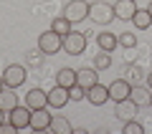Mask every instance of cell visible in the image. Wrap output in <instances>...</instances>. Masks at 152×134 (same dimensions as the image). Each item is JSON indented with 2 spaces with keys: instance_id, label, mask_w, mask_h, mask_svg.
Returning a JSON list of instances; mask_svg holds the SVG:
<instances>
[{
  "instance_id": "8992f818",
  "label": "cell",
  "mask_w": 152,
  "mask_h": 134,
  "mask_svg": "<svg viewBox=\"0 0 152 134\" xmlns=\"http://www.w3.org/2000/svg\"><path fill=\"white\" fill-rule=\"evenodd\" d=\"M140 106H137L132 99H122V101H114V117L119 119V122H129V119L137 117Z\"/></svg>"
},
{
  "instance_id": "52a82bcc",
  "label": "cell",
  "mask_w": 152,
  "mask_h": 134,
  "mask_svg": "<svg viewBox=\"0 0 152 134\" xmlns=\"http://www.w3.org/2000/svg\"><path fill=\"white\" fill-rule=\"evenodd\" d=\"M86 101L91 106H104L109 101V86H102V84H94L86 89Z\"/></svg>"
},
{
  "instance_id": "2e32d148",
  "label": "cell",
  "mask_w": 152,
  "mask_h": 134,
  "mask_svg": "<svg viewBox=\"0 0 152 134\" xmlns=\"http://www.w3.org/2000/svg\"><path fill=\"white\" fill-rule=\"evenodd\" d=\"M15 106H18V94H15V89L5 86V89L0 91V109H3L5 114H10Z\"/></svg>"
},
{
  "instance_id": "d4e9b609",
  "label": "cell",
  "mask_w": 152,
  "mask_h": 134,
  "mask_svg": "<svg viewBox=\"0 0 152 134\" xmlns=\"http://www.w3.org/2000/svg\"><path fill=\"white\" fill-rule=\"evenodd\" d=\"M69 96H71V101H84V99H86V89L79 86V84H74L69 89Z\"/></svg>"
},
{
  "instance_id": "5bb4252c",
  "label": "cell",
  "mask_w": 152,
  "mask_h": 134,
  "mask_svg": "<svg viewBox=\"0 0 152 134\" xmlns=\"http://www.w3.org/2000/svg\"><path fill=\"white\" fill-rule=\"evenodd\" d=\"M129 99L137 104V106H152V89L150 86H132V94Z\"/></svg>"
},
{
  "instance_id": "4dcf8cb0",
  "label": "cell",
  "mask_w": 152,
  "mask_h": 134,
  "mask_svg": "<svg viewBox=\"0 0 152 134\" xmlns=\"http://www.w3.org/2000/svg\"><path fill=\"white\" fill-rule=\"evenodd\" d=\"M134 3H137V0H134Z\"/></svg>"
},
{
  "instance_id": "f1b7e54d",
  "label": "cell",
  "mask_w": 152,
  "mask_h": 134,
  "mask_svg": "<svg viewBox=\"0 0 152 134\" xmlns=\"http://www.w3.org/2000/svg\"><path fill=\"white\" fill-rule=\"evenodd\" d=\"M3 89H5V81H3V74H0V91H3Z\"/></svg>"
},
{
  "instance_id": "d6986e66",
  "label": "cell",
  "mask_w": 152,
  "mask_h": 134,
  "mask_svg": "<svg viewBox=\"0 0 152 134\" xmlns=\"http://www.w3.org/2000/svg\"><path fill=\"white\" fill-rule=\"evenodd\" d=\"M132 25H134L137 31H147V28L152 25V15L147 13V8H137V13L132 15Z\"/></svg>"
},
{
  "instance_id": "4fadbf2b",
  "label": "cell",
  "mask_w": 152,
  "mask_h": 134,
  "mask_svg": "<svg viewBox=\"0 0 152 134\" xmlns=\"http://www.w3.org/2000/svg\"><path fill=\"white\" fill-rule=\"evenodd\" d=\"M112 8H114V15L119 18V20H132V15L137 13V3L134 0H117Z\"/></svg>"
},
{
  "instance_id": "4316f807",
  "label": "cell",
  "mask_w": 152,
  "mask_h": 134,
  "mask_svg": "<svg viewBox=\"0 0 152 134\" xmlns=\"http://www.w3.org/2000/svg\"><path fill=\"white\" fill-rule=\"evenodd\" d=\"M5 117H8V114H5V111H3V109H0V124L5 122Z\"/></svg>"
},
{
  "instance_id": "603a6c76",
  "label": "cell",
  "mask_w": 152,
  "mask_h": 134,
  "mask_svg": "<svg viewBox=\"0 0 152 134\" xmlns=\"http://www.w3.org/2000/svg\"><path fill=\"white\" fill-rule=\"evenodd\" d=\"M119 46H122V48H134V46H137V36L132 31L119 33Z\"/></svg>"
},
{
  "instance_id": "484cf974",
  "label": "cell",
  "mask_w": 152,
  "mask_h": 134,
  "mask_svg": "<svg viewBox=\"0 0 152 134\" xmlns=\"http://www.w3.org/2000/svg\"><path fill=\"white\" fill-rule=\"evenodd\" d=\"M13 132H18V129L13 127V122H10V119H8V122H3V124H0V134H13Z\"/></svg>"
},
{
  "instance_id": "8fae6325",
  "label": "cell",
  "mask_w": 152,
  "mask_h": 134,
  "mask_svg": "<svg viewBox=\"0 0 152 134\" xmlns=\"http://www.w3.org/2000/svg\"><path fill=\"white\" fill-rule=\"evenodd\" d=\"M69 101H71L69 89H64V86H58V84H56L53 89L48 91V106H51V109H64Z\"/></svg>"
},
{
  "instance_id": "cb8c5ba5",
  "label": "cell",
  "mask_w": 152,
  "mask_h": 134,
  "mask_svg": "<svg viewBox=\"0 0 152 134\" xmlns=\"http://www.w3.org/2000/svg\"><path fill=\"white\" fill-rule=\"evenodd\" d=\"M124 134H145V127H142L137 119H129V122H124V129H122Z\"/></svg>"
},
{
  "instance_id": "e0dca14e",
  "label": "cell",
  "mask_w": 152,
  "mask_h": 134,
  "mask_svg": "<svg viewBox=\"0 0 152 134\" xmlns=\"http://www.w3.org/2000/svg\"><path fill=\"white\" fill-rule=\"evenodd\" d=\"M51 132L53 134H71L74 132V129H71V122L69 119L64 117V114H53V117H51Z\"/></svg>"
},
{
  "instance_id": "ba28073f",
  "label": "cell",
  "mask_w": 152,
  "mask_h": 134,
  "mask_svg": "<svg viewBox=\"0 0 152 134\" xmlns=\"http://www.w3.org/2000/svg\"><path fill=\"white\" fill-rule=\"evenodd\" d=\"M48 127H51V111H48V106L33 109V111H31V129H33V132H46Z\"/></svg>"
},
{
  "instance_id": "ac0fdd59",
  "label": "cell",
  "mask_w": 152,
  "mask_h": 134,
  "mask_svg": "<svg viewBox=\"0 0 152 134\" xmlns=\"http://www.w3.org/2000/svg\"><path fill=\"white\" fill-rule=\"evenodd\" d=\"M96 46H99V51L112 53V51L119 46V36H114V33H99L96 36Z\"/></svg>"
},
{
  "instance_id": "44dd1931",
  "label": "cell",
  "mask_w": 152,
  "mask_h": 134,
  "mask_svg": "<svg viewBox=\"0 0 152 134\" xmlns=\"http://www.w3.org/2000/svg\"><path fill=\"white\" fill-rule=\"evenodd\" d=\"M71 25H74V23H71L69 18H66V15H58V18H56L53 23H51V31H56L58 36H66V33H71V31H74Z\"/></svg>"
},
{
  "instance_id": "ffe728a7",
  "label": "cell",
  "mask_w": 152,
  "mask_h": 134,
  "mask_svg": "<svg viewBox=\"0 0 152 134\" xmlns=\"http://www.w3.org/2000/svg\"><path fill=\"white\" fill-rule=\"evenodd\" d=\"M56 84L64 86V89H71V86L76 84V71L74 68H61L58 74H56Z\"/></svg>"
},
{
  "instance_id": "30bf717a",
  "label": "cell",
  "mask_w": 152,
  "mask_h": 134,
  "mask_svg": "<svg viewBox=\"0 0 152 134\" xmlns=\"http://www.w3.org/2000/svg\"><path fill=\"white\" fill-rule=\"evenodd\" d=\"M132 94V84L127 79H117L109 84V99L112 101H122V99H129Z\"/></svg>"
},
{
  "instance_id": "9a60e30c",
  "label": "cell",
  "mask_w": 152,
  "mask_h": 134,
  "mask_svg": "<svg viewBox=\"0 0 152 134\" xmlns=\"http://www.w3.org/2000/svg\"><path fill=\"white\" fill-rule=\"evenodd\" d=\"M76 84H79V86H84V89H89V86L99 84V71L94 68V66L79 68V71H76Z\"/></svg>"
},
{
  "instance_id": "7402d4cb",
  "label": "cell",
  "mask_w": 152,
  "mask_h": 134,
  "mask_svg": "<svg viewBox=\"0 0 152 134\" xmlns=\"http://www.w3.org/2000/svg\"><path fill=\"white\" fill-rule=\"evenodd\" d=\"M109 66H112V53L102 51V53L94 56V68H96V71H107Z\"/></svg>"
},
{
  "instance_id": "9c48e42d",
  "label": "cell",
  "mask_w": 152,
  "mask_h": 134,
  "mask_svg": "<svg viewBox=\"0 0 152 134\" xmlns=\"http://www.w3.org/2000/svg\"><path fill=\"white\" fill-rule=\"evenodd\" d=\"M31 111H33L31 106H20V104H18V106L8 114V119L13 122L15 129H28V127H31Z\"/></svg>"
},
{
  "instance_id": "6da1fadb",
  "label": "cell",
  "mask_w": 152,
  "mask_h": 134,
  "mask_svg": "<svg viewBox=\"0 0 152 134\" xmlns=\"http://www.w3.org/2000/svg\"><path fill=\"white\" fill-rule=\"evenodd\" d=\"M38 51L46 56H53L58 51H64V36H58L56 31H46L38 36Z\"/></svg>"
},
{
  "instance_id": "83f0119b",
  "label": "cell",
  "mask_w": 152,
  "mask_h": 134,
  "mask_svg": "<svg viewBox=\"0 0 152 134\" xmlns=\"http://www.w3.org/2000/svg\"><path fill=\"white\" fill-rule=\"evenodd\" d=\"M147 86L152 89V74H147Z\"/></svg>"
},
{
  "instance_id": "5b68a950",
  "label": "cell",
  "mask_w": 152,
  "mask_h": 134,
  "mask_svg": "<svg viewBox=\"0 0 152 134\" xmlns=\"http://www.w3.org/2000/svg\"><path fill=\"white\" fill-rule=\"evenodd\" d=\"M26 68H23L20 63H10L5 71H3V81H5V86H10V89H20L23 84H26Z\"/></svg>"
},
{
  "instance_id": "7a4b0ae2",
  "label": "cell",
  "mask_w": 152,
  "mask_h": 134,
  "mask_svg": "<svg viewBox=\"0 0 152 134\" xmlns=\"http://www.w3.org/2000/svg\"><path fill=\"white\" fill-rule=\"evenodd\" d=\"M86 36H84L81 31H71L64 36V51L69 56H81L84 51H86Z\"/></svg>"
},
{
  "instance_id": "277c9868",
  "label": "cell",
  "mask_w": 152,
  "mask_h": 134,
  "mask_svg": "<svg viewBox=\"0 0 152 134\" xmlns=\"http://www.w3.org/2000/svg\"><path fill=\"white\" fill-rule=\"evenodd\" d=\"M89 3L86 0H71V3H66V8H64V15L69 18L71 23H81V20H86L89 18Z\"/></svg>"
},
{
  "instance_id": "7c38bea8",
  "label": "cell",
  "mask_w": 152,
  "mask_h": 134,
  "mask_svg": "<svg viewBox=\"0 0 152 134\" xmlns=\"http://www.w3.org/2000/svg\"><path fill=\"white\" fill-rule=\"evenodd\" d=\"M26 106H31V109H43V106H48V91L33 86L31 91L26 94Z\"/></svg>"
},
{
  "instance_id": "3957f363",
  "label": "cell",
  "mask_w": 152,
  "mask_h": 134,
  "mask_svg": "<svg viewBox=\"0 0 152 134\" xmlns=\"http://www.w3.org/2000/svg\"><path fill=\"white\" fill-rule=\"evenodd\" d=\"M89 18H91L94 23H99V25H109L117 15H114V8L109 5V3L99 0V3H91V8H89Z\"/></svg>"
},
{
  "instance_id": "f546056e",
  "label": "cell",
  "mask_w": 152,
  "mask_h": 134,
  "mask_svg": "<svg viewBox=\"0 0 152 134\" xmlns=\"http://www.w3.org/2000/svg\"><path fill=\"white\" fill-rule=\"evenodd\" d=\"M147 13H150V15H152V3H150V5H147Z\"/></svg>"
}]
</instances>
